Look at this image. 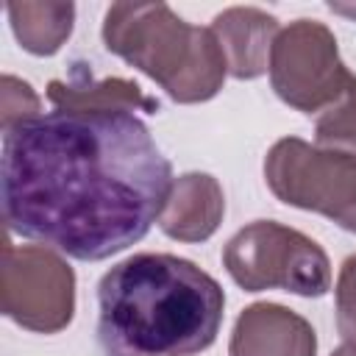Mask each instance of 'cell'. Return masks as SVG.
<instances>
[{
    "instance_id": "cell-9",
    "label": "cell",
    "mask_w": 356,
    "mask_h": 356,
    "mask_svg": "<svg viewBox=\"0 0 356 356\" xmlns=\"http://www.w3.org/2000/svg\"><path fill=\"white\" fill-rule=\"evenodd\" d=\"M228 72L234 78H259L270 67V50L273 36L278 33L275 17L259 11V8H228L214 17L211 25Z\"/></svg>"
},
{
    "instance_id": "cell-8",
    "label": "cell",
    "mask_w": 356,
    "mask_h": 356,
    "mask_svg": "<svg viewBox=\"0 0 356 356\" xmlns=\"http://www.w3.org/2000/svg\"><path fill=\"white\" fill-rule=\"evenodd\" d=\"M231 356H314V328L278 303H253L236 320Z\"/></svg>"
},
{
    "instance_id": "cell-2",
    "label": "cell",
    "mask_w": 356,
    "mask_h": 356,
    "mask_svg": "<svg viewBox=\"0 0 356 356\" xmlns=\"http://www.w3.org/2000/svg\"><path fill=\"white\" fill-rule=\"evenodd\" d=\"M225 292L189 259L136 253L97 284L103 356H195L217 339Z\"/></svg>"
},
{
    "instance_id": "cell-17",
    "label": "cell",
    "mask_w": 356,
    "mask_h": 356,
    "mask_svg": "<svg viewBox=\"0 0 356 356\" xmlns=\"http://www.w3.org/2000/svg\"><path fill=\"white\" fill-rule=\"evenodd\" d=\"M331 356H356V342H345V345L337 348Z\"/></svg>"
},
{
    "instance_id": "cell-7",
    "label": "cell",
    "mask_w": 356,
    "mask_h": 356,
    "mask_svg": "<svg viewBox=\"0 0 356 356\" xmlns=\"http://www.w3.org/2000/svg\"><path fill=\"white\" fill-rule=\"evenodd\" d=\"M75 275L39 245H11L3 250V312L31 331L53 334L72 320Z\"/></svg>"
},
{
    "instance_id": "cell-14",
    "label": "cell",
    "mask_w": 356,
    "mask_h": 356,
    "mask_svg": "<svg viewBox=\"0 0 356 356\" xmlns=\"http://www.w3.org/2000/svg\"><path fill=\"white\" fill-rule=\"evenodd\" d=\"M39 114V97L14 75H3V131Z\"/></svg>"
},
{
    "instance_id": "cell-4",
    "label": "cell",
    "mask_w": 356,
    "mask_h": 356,
    "mask_svg": "<svg viewBox=\"0 0 356 356\" xmlns=\"http://www.w3.org/2000/svg\"><path fill=\"white\" fill-rule=\"evenodd\" d=\"M222 264L245 292L284 289L320 298L331 289L325 250L306 234L273 220H256L236 231L222 250Z\"/></svg>"
},
{
    "instance_id": "cell-12",
    "label": "cell",
    "mask_w": 356,
    "mask_h": 356,
    "mask_svg": "<svg viewBox=\"0 0 356 356\" xmlns=\"http://www.w3.org/2000/svg\"><path fill=\"white\" fill-rule=\"evenodd\" d=\"M50 103L56 108H128L136 111L139 106L147 111H159V100L145 97L134 81L106 78V81H50L47 86Z\"/></svg>"
},
{
    "instance_id": "cell-1",
    "label": "cell",
    "mask_w": 356,
    "mask_h": 356,
    "mask_svg": "<svg viewBox=\"0 0 356 356\" xmlns=\"http://www.w3.org/2000/svg\"><path fill=\"white\" fill-rule=\"evenodd\" d=\"M172 167L128 108H53L3 131L0 197L11 234L81 261L145 239Z\"/></svg>"
},
{
    "instance_id": "cell-11",
    "label": "cell",
    "mask_w": 356,
    "mask_h": 356,
    "mask_svg": "<svg viewBox=\"0 0 356 356\" xmlns=\"http://www.w3.org/2000/svg\"><path fill=\"white\" fill-rule=\"evenodd\" d=\"M11 28L19 44L33 56H53L72 31V3H11Z\"/></svg>"
},
{
    "instance_id": "cell-16",
    "label": "cell",
    "mask_w": 356,
    "mask_h": 356,
    "mask_svg": "<svg viewBox=\"0 0 356 356\" xmlns=\"http://www.w3.org/2000/svg\"><path fill=\"white\" fill-rule=\"evenodd\" d=\"M328 8L334 14H345V17H356V6H342V3H328Z\"/></svg>"
},
{
    "instance_id": "cell-10",
    "label": "cell",
    "mask_w": 356,
    "mask_h": 356,
    "mask_svg": "<svg viewBox=\"0 0 356 356\" xmlns=\"http://www.w3.org/2000/svg\"><path fill=\"white\" fill-rule=\"evenodd\" d=\"M222 211L225 200L220 184L206 172H186L178 181H172L159 225L172 239L200 242L217 231Z\"/></svg>"
},
{
    "instance_id": "cell-15",
    "label": "cell",
    "mask_w": 356,
    "mask_h": 356,
    "mask_svg": "<svg viewBox=\"0 0 356 356\" xmlns=\"http://www.w3.org/2000/svg\"><path fill=\"white\" fill-rule=\"evenodd\" d=\"M337 328L348 342H356V256L345 259L337 278Z\"/></svg>"
},
{
    "instance_id": "cell-13",
    "label": "cell",
    "mask_w": 356,
    "mask_h": 356,
    "mask_svg": "<svg viewBox=\"0 0 356 356\" xmlns=\"http://www.w3.org/2000/svg\"><path fill=\"white\" fill-rule=\"evenodd\" d=\"M317 147L356 156V78L317 117Z\"/></svg>"
},
{
    "instance_id": "cell-3",
    "label": "cell",
    "mask_w": 356,
    "mask_h": 356,
    "mask_svg": "<svg viewBox=\"0 0 356 356\" xmlns=\"http://www.w3.org/2000/svg\"><path fill=\"white\" fill-rule=\"evenodd\" d=\"M106 47L153 81L178 103L217 95L228 64L211 28L186 25L164 3H117L103 22Z\"/></svg>"
},
{
    "instance_id": "cell-5",
    "label": "cell",
    "mask_w": 356,
    "mask_h": 356,
    "mask_svg": "<svg viewBox=\"0 0 356 356\" xmlns=\"http://www.w3.org/2000/svg\"><path fill=\"white\" fill-rule=\"evenodd\" d=\"M264 175L286 206L320 211L337 225L356 231V156L286 136L270 147Z\"/></svg>"
},
{
    "instance_id": "cell-6",
    "label": "cell",
    "mask_w": 356,
    "mask_h": 356,
    "mask_svg": "<svg viewBox=\"0 0 356 356\" xmlns=\"http://www.w3.org/2000/svg\"><path fill=\"white\" fill-rule=\"evenodd\" d=\"M270 81L275 95L298 111H325L348 86L350 72L339 61L331 31L298 19L281 31L270 50Z\"/></svg>"
}]
</instances>
